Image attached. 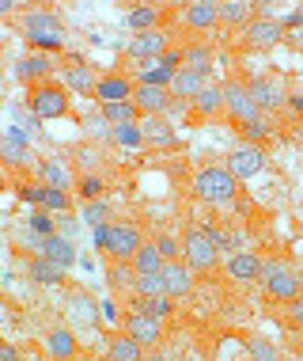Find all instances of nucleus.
<instances>
[{
  "label": "nucleus",
  "instance_id": "obj_1",
  "mask_svg": "<svg viewBox=\"0 0 303 361\" xmlns=\"http://www.w3.org/2000/svg\"><path fill=\"white\" fill-rule=\"evenodd\" d=\"M19 31L34 50H61L65 46V19L50 12V8H31L19 19Z\"/></svg>",
  "mask_w": 303,
  "mask_h": 361
},
{
  "label": "nucleus",
  "instance_id": "obj_2",
  "mask_svg": "<svg viewBox=\"0 0 303 361\" xmlns=\"http://www.w3.org/2000/svg\"><path fill=\"white\" fill-rule=\"evenodd\" d=\"M144 243V232L136 224H103L95 228V251H103L110 262H133L136 247Z\"/></svg>",
  "mask_w": 303,
  "mask_h": 361
},
{
  "label": "nucleus",
  "instance_id": "obj_3",
  "mask_svg": "<svg viewBox=\"0 0 303 361\" xmlns=\"http://www.w3.org/2000/svg\"><path fill=\"white\" fill-rule=\"evenodd\" d=\"M262 289H266L269 300H281V305H288V300L303 297V278L299 270L292 267L285 259H273V262H262Z\"/></svg>",
  "mask_w": 303,
  "mask_h": 361
},
{
  "label": "nucleus",
  "instance_id": "obj_4",
  "mask_svg": "<svg viewBox=\"0 0 303 361\" xmlns=\"http://www.w3.org/2000/svg\"><path fill=\"white\" fill-rule=\"evenodd\" d=\"M193 190H198V198L205 202V206H228V202L236 198V190H239V179L228 168H220V164H209V168L198 171Z\"/></svg>",
  "mask_w": 303,
  "mask_h": 361
},
{
  "label": "nucleus",
  "instance_id": "obj_5",
  "mask_svg": "<svg viewBox=\"0 0 303 361\" xmlns=\"http://www.w3.org/2000/svg\"><path fill=\"white\" fill-rule=\"evenodd\" d=\"M182 255H186V262H190L193 274H209V270H217V262H220V243L205 228H190L186 240H182Z\"/></svg>",
  "mask_w": 303,
  "mask_h": 361
},
{
  "label": "nucleus",
  "instance_id": "obj_6",
  "mask_svg": "<svg viewBox=\"0 0 303 361\" xmlns=\"http://www.w3.org/2000/svg\"><path fill=\"white\" fill-rule=\"evenodd\" d=\"M68 87L65 84H53V80H42L31 87V114L34 118H65L68 114Z\"/></svg>",
  "mask_w": 303,
  "mask_h": 361
},
{
  "label": "nucleus",
  "instance_id": "obj_7",
  "mask_svg": "<svg viewBox=\"0 0 303 361\" xmlns=\"http://www.w3.org/2000/svg\"><path fill=\"white\" fill-rule=\"evenodd\" d=\"M224 111H228V118L236 122V126L262 118V111H258V103H254V95H250L247 80H239V76L224 84Z\"/></svg>",
  "mask_w": 303,
  "mask_h": 361
},
{
  "label": "nucleus",
  "instance_id": "obj_8",
  "mask_svg": "<svg viewBox=\"0 0 303 361\" xmlns=\"http://www.w3.org/2000/svg\"><path fill=\"white\" fill-rule=\"evenodd\" d=\"M285 42V27L273 16H254L247 27H243V46L247 50H273V46Z\"/></svg>",
  "mask_w": 303,
  "mask_h": 361
},
{
  "label": "nucleus",
  "instance_id": "obj_9",
  "mask_svg": "<svg viewBox=\"0 0 303 361\" xmlns=\"http://www.w3.org/2000/svg\"><path fill=\"white\" fill-rule=\"evenodd\" d=\"M171 50V38H167V31H141V35H133V42L125 46V54H129V61H136V65H148V61H160L163 54Z\"/></svg>",
  "mask_w": 303,
  "mask_h": 361
},
{
  "label": "nucleus",
  "instance_id": "obj_10",
  "mask_svg": "<svg viewBox=\"0 0 303 361\" xmlns=\"http://www.w3.org/2000/svg\"><path fill=\"white\" fill-rule=\"evenodd\" d=\"M224 168L236 175V179H254V175L266 168V149L243 141V145H236V149L228 152V164H224Z\"/></svg>",
  "mask_w": 303,
  "mask_h": 361
},
{
  "label": "nucleus",
  "instance_id": "obj_11",
  "mask_svg": "<svg viewBox=\"0 0 303 361\" xmlns=\"http://www.w3.org/2000/svg\"><path fill=\"white\" fill-rule=\"evenodd\" d=\"M247 87H250V95H254V103H258L262 114H277L281 106L288 103V92L277 76H254V80H247Z\"/></svg>",
  "mask_w": 303,
  "mask_h": 361
},
{
  "label": "nucleus",
  "instance_id": "obj_12",
  "mask_svg": "<svg viewBox=\"0 0 303 361\" xmlns=\"http://www.w3.org/2000/svg\"><path fill=\"white\" fill-rule=\"evenodd\" d=\"M160 278H163V293H167L171 300L190 297V293H193V281H198V274L190 270V262H186V259H171V262H163Z\"/></svg>",
  "mask_w": 303,
  "mask_h": 361
},
{
  "label": "nucleus",
  "instance_id": "obj_13",
  "mask_svg": "<svg viewBox=\"0 0 303 361\" xmlns=\"http://www.w3.org/2000/svg\"><path fill=\"white\" fill-rule=\"evenodd\" d=\"M125 335L133 338V343H141L144 350H155L163 343V319H155V316H144V312H129L125 316Z\"/></svg>",
  "mask_w": 303,
  "mask_h": 361
},
{
  "label": "nucleus",
  "instance_id": "obj_14",
  "mask_svg": "<svg viewBox=\"0 0 303 361\" xmlns=\"http://www.w3.org/2000/svg\"><path fill=\"white\" fill-rule=\"evenodd\" d=\"M65 61H68V65L61 69V84L68 87V92L87 95V99H91V95H95V84H99V76H91V65H87L84 57H76V54H68Z\"/></svg>",
  "mask_w": 303,
  "mask_h": 361
},
{
  "label": "nucleus",
  "instance_id": "obj_15",
  "mask_svg": "<svg viewBox=\"0 0 303 361\" xmlns=\"http://www.w3.org/2000/svg\"><path fill=\"white\" fill-rule=\"evenodd\" d=\"M141 137L144 145H152V149H174L179 145V133H174V126L163 118V114H141Z\"/></svg>",
  "mask_w": 303,
  "mask_h": 361
},
{
  "label": "nucleus",
  "instance_id": "obj_16",
  "mask_svg": "<svg viewBox=\"0 0 303 361\" xmlns=\"http://www.w3.org/2000/svg\"><path fill=\"white\" fill-rule=\"evenodd\" d=\"M133 103H136V111H141V114H167L171 106H174V95H171V87L136 84V92H133Z\"/></svg>",
  "mask_w": 303,
  "mask_h": 361
},
{
  "label": "nucleus",
  "instance_id": "obj_17",
  "mask_svg": "<svg viewBox=\"0 0 303 361\" xmlns=\"http://www.w3.org/2000/svg\"><path fill=\"white\" fill-rule=\"evenodd\" d=\"M133 92H136V84L122 73L99 76V84H95V99L99 103H125V99H133Z\"/></svg>",
  "mask_w": 303,
  "mask_h": 361
},
{
  "label": "nucleus",
  "instance_id": "obj_18",
  "mask_svg": "<svg viewBox=\"0 0 303 361\" xmlns=\"http://www.w3.org/2000/svg\"><path fill=\"white\" fill-rule=\"evenodd\" d=\"M217 23H220V0H193V4L186 8V27H190V31L205 35Z\"/></svg>",
  "mask_w": 303,
  "mask_h": 361
},
{
  "label": "nucleus",
  "instance_id": "obj_19",
  "mask_svg": "<svg viewBox=\"0 0 303 361\" xmlns=\"http://www.w3.org/2000/svg\"><path fill=\"white\" fill-rule=\"evenodd\" d=\"M46 354L53 361H76L80 343H76V335L68 327H53V331H46Z\"/></svg>",
  "mask_w": 303,
  "mask_h": 361
},
{
  "label": "nucleus",
  "instance_id": "obj_20",
  "mask_svg": "<svg viewBox=\"0 0 303 361\" xmlns=\"http://www.w3.org/2000/svg\"><path fill=\"white\" fill-rule=\"evenodd\" d=\"M228 278L239 281V286H250V281L262 278V259L254 255V251H236L228 262Z\"/></svg>",
  "mask_w": 303,
  "mask_h": 361
},
{
  "label": "nucleus",
  "instance_id": "obj_21",
  "mask_svg": "<svg viewBox=\"0 0 303 361\" xmlns=\"http://www.w3.org/2000/svg\"><path fill=\"white\" fill-rule=\"evenodd\" d=\"M205 84H209L205 76H198L193 69H186V65H182V69H174V76H171V95H174V99H182V103H193Z\"/></svg>",
  "mask_w": 303,
  "mask_h": 361
},
{
  "label": "nucleus",
  "instance_id": "obj_22",
  "mask_svg": "<svg viewBox=\"0 0 303 361\" xmlns=\"http://www.w3.org/2000/svg\"><path fill=\"white\" fill-rule=\"evenodd\" d=\"M193 111L201 114V118H220V114H228L224 111V84L217 80H209L198 92V99H193Z\"/></svg>",
  "mask_w": 303,
  "mask_h": 361
},
{
  "label": "nucleus",
  "instance_id": "obj_23",
  "mask_svg": "<svg viewBox=\"0 0 303 361\" xmlns=\"http://www.w3.org/2000/svg\"><path fill=\"white\" fill-rule=\"evenodd\" d=\"M38 179H42V187H57V190H72L76 187L68 164H61V160H46L42 168H38Z\"/></svg>",
  "mask_w": 303,
  "mask_h": 361
},
{
  "label": "nucleus",
  "instance_id": "obj_24",
  "mask_svg": "<svg viewBox=\"0 0 303 361\" xmlns=\"http://www.w3.org/2000/svg\"><path fill=\"white\" fill-rule=\"evenodd\" d=\"M186 50V69H193L198 76H205V80H212V61H217V57H212V46H205V42H198V46H182Z\"/></svg>",
  "mask_w": 303,
  "mask_h": 361
},
{
  "label": "nucleus",
  "instance_id": "obj_25",
  "mask_svg": "<svg viewBox=\"0 0 303 361\" xmlns=\"http://www.w3.org/2000/svg\"><path fill=\"white\" fill-rule=\"evenodd\" d=\"M254 19V4L250 0H220V23H228V27H247Z\"/></svg>",
  "mask_w": 303,
  "mask_h": 361
},
{
  "label": "nucleus",
  "instance_id": "obj_26",
  "mask_svg": "<svg viewBox=\"0 0 303 361\" xmlns=\"http://www.w3.org/2000/svg\"><path fill=\"white\" fill-rule=\"evenodd\" d=\"M106 361H144V346L133 343V338L122 331V335H114L110 346H106Z\"/></svg>",
  "mask_w": 303,
  "mask_h": 361
},
{
  "label": "nucleus",
  "instance_id": "obj_27",
  "mask_svg": "<svg viewBox=\"0 0 303 361\" xmlns=\"http://www.w3.org/2000/svg\"><path fill=\"white\" fill-rule=\"evenodd\" d=\"M42 255L61 262V267L68 270L76 262V247H72V240H65V236H42Z\"/></svg>",
  "mask_w": 303,
  "mask_h": 361
},
{
  "label": "nucleus",
  "instance_id": "obj_28",
  "mask_svg": "<svg viewBox=\"0 0 303 361\" xmlns=\"http://www.w3.org/2000/svg\"><path fill=\"white\" fill-rule=\"evenodd\" d=\"M50 73H53V61L46 54H31V57H23V61L15 65L19 80H46Z\"/></svg>",
  "mask_w": 303,
  "mask_h": 361
},
{
  "label": "nucleus",
  "instance_id": "obj_29",
  "mask_svg": "<svg viewBox=\"0 0 303 361\" xmlns=\"http://www.w3.org/2000/svg\"><path fill=\"white\" fill-rule=\"evenodd\" d=\"M133 270H136V274H160V270H163V255H160V247H155V240L152 243L144 240L141 247H136Z\"/></svg>",
  "mask_w": 303,
  "mask_h": 361
},
{
  "label": "nucleus",
  "instance_id": "obj_30",
  "mask_svg": "<svg viewBox=\"0 0 303 361\" xmlns=\"http://www.w3.org/2000/svg\"><path fill=\"white\" fill-rule=\"evenodd\" d=\"M133 312H144V316H155V319H167L174 312V300L167 293H155V297H133Z\"/></svg>",
  "mask_w": 303,
  "mask_h": 361
},
{
  "label": "nucleus",
  "instance_id": "obj_31",
  "mask_svg": "<svg viewBox=\"0 0 303 361\" xmlns=\"http://www.w3.org/2000/svg\"><path fill=\"white\" fill-rule=\"evenodd\" d=\"M31 278L42 281V286H61V281H65V267H61V262H53V259H46V255H38V259H31Z\"/></svg>",
  "mask_w": 303,
  "mask_h": 361
},
{
  "label": "nucleus",
  "instance_id": "obj_32",
  "mask_svg": "<svg viewBox=\"0 0 303 361\" xmlns=\"http://www.w3.org/2000/svg\"><path fill=\"white\" fill-rule=\"evenodd\" d=\"M103 118L110 126H125V122H141V111H136L133 99L125 103H103Z\"/></svg>",
  "mask_w": 303,
  "mask_h": 361
},
{
  "label": "nucleus",
  "instance_id": "obj_33",
  "mask_svg": "<svg viewBox=\"0 0 303 361\" xmlns=\"http://www.w3.org/2000/svg\"><path fill=\"white\" fill-rule=\"evenodd\" d=\"M125 23H129L136 35H141V31H155V27H160V8H155V4H141V8H133V12L125 16Z\"/></svg>",
  "mask_w": 303,
  "mask_h": 361
},
{
  "label": "nucleus",
  "instance_id": "obj_34",
  "mask_svg": "<svg viewBox=\"0 0 303 361\" xmlns=\"http://www.w3.org/2000/svg\"><path fill=\"white\" fill-rule=\"evenodd\" d=\"M0 156L8 164H23L27 160V141L23 133H0Z\"/></svg>",
  "mask_w": 303,
  "mask_h": 361
},
{
  "label": "nucleus",
  "instance_id": "obj_35",
  "mask_svg": "<svg viewBox=\"0 0 303 361\" xmlns=\"http://www.w3.org/2000/svg\"><path fill=\"white\" fill-rule=\"evenodd\" d=\"M247 354H250V361H285V357H281V350L273 346L266 335H250L247 338Z\"/></svg>",
  "mask_w": 303,
  "mask_h": 361
},
{
  "label": "nucleus",
  "instance_id": "obj_36",
  "mask_svg": "<svg viewBox=\"0 0 303 361\" xmlns=\"http://www.w3.org/2000/svg\"><path fill=\"white\" fill-rule=\"evenodd\" d=\"M106 281H110V289L114 293H125V289H133V281H136V270H133V262H110V270H106Z\"/></svg>",
  "mask_w": 303,
  "mask_h": 361
},
{
  "label": "nucleus",
  "instance_id": "obj_37",
  "mask_svg": "<svg viewBox=\"0 0 303 361\" xmlns=\"http://www.w3.org/2000/svg\"><path fill=\"white\" fill-rule=\"evenodd\" d=\"M236 130L243 133V141H250V145H262L266 137H273V122H266V118L243 122V126H236Z\"/></svg>",
  "mask_w": 303,
  "mask_h": 361
},
{
  "label": "nucleus",
  "instance_id": "obj_38",
  "mask_svg": "<svg viewBox=\"0 0 303 361\" xmlns=\"http://www.w3.org/2000/svg\"><path fill=\"white\" fill-rule=\"evenodd\" d=\"M42 206L50 213H68V209H72V194L57 190V187H42Z\"/></svg>",
  "mask_w": 303,
  "mask_h": 361
},
{
  "label": "nucleus",
  "instance_id": "obj_39",
  "mask_svg": "<svg viewBox=\"0 0 303 361\" xmlns=\"http://www.w3.org/2000/svg\"><path fill=\"white\" fill-rule=\"evenodd\" d=\"M110 137L118 141V145H129V149H136V145H144V137H141V126H136V122L110 126Z\"/></svg>",
  "mask_w": 303,
  "mask_h": 361
},
{
  "label": "nucleus",
  "instance_id": "obj_40",
  "mask_svg": "<svg viewBox=\"0 0 303 361\" xmlns=\"http://www.w3.org/2000/svg\"><path fill=\"white\" fill-rule=\"evenodd\" d=\"M171 69H163L160 61H152V65H144L141 69V84H155V87H171Z\"/></svg>",
  "mask_w": 303,
  "mask_h": 361
},
{
  "label": "nucleus",
  "instance_id": "obj_41",
  "mask_svg": "<svg viewBox=\"0 0 303 361\" xmlns=\"http://www.w3.org/2000/svg\"><path fill=\"white\" fill-rule=\"evenodd\" d=\"M76 190H80L84 202H95V198L106 194V183L99 179V175H84V179H76Z\"/></svg>",
  "mask_w": 303,
  "mask_h": 361
},
{
  "label": "nucleus",
  "instance_id": "obj_42",
  "mask_svg": "<svg viewBox=\"0 0 303 361\" xmlns=\"http://www.w3.org/2000/svg\"><path fill=\"white\" fill-rule=\"evenodd\" d=\"M84 221L91 224V228H103V224H110V206H106L103 198L87 202V209H84Z\"/></svg>",
  "mask_w": 303,
  "mask_h": 361
},
{
  "label": "nucleus",
  "instance_id": "obj_43",
  "mask_svg": "<svg viewBox=\"0 0 303 361\" xmlns=\"http://www.w3.org/2000/svg\"><path fill=\"white\" fill-rule=\"evenodd\" d=\"M72 316L80 319L84 327H95V319H99V316H95V300H87V297L76 293V297H72Z\"/></svg>",
  "mask_w": 303,
  "mask_h": 361
},
{
  "label": "nucleus",
  "instance_id": "obj_44",
  "mask_svg": "<svg viewBox=\"0 0 303 361\" xmlns=\"http://www.w3.org/2000/svg\"><path fill=\"white\" fill-rule=\"evenodd\" d=\"M133 293L136 297H155V293H163V278L160 274H136Z\"/></svg>",
  "mask_w": 303,
  "mask_h": 361
},
{
  "label": "nucleus",
  "instance_id": "obj_45",
  "mask_svg": "<svg viewBox=\"0 0 303 361\" xmlns=\"http://www.w3.org/2000/svg\"><path fill=\"white\" fill-rule=\"evenodd\" d=\"M155 247H160L163 262H171V259H182V240H174V236H155Z\"/></svg>",
  "mask_w": 303,
  "mask_h": 361
},
{
  "label": "nucleus",
  "instance_id": "obj_46",
  "mask_svg": "<svg viewBox=\"0 0 303 361\" xmlns=\"http://www.w3.org/2000/svg\"><path fill=\"white\" fill-rule=\"evenodd\" d=\"M31 228L38 232V236H53V221H50V213H31Z\"/></svg>",
  "mask_w": 303,
  "mask_h": 361
},
{
  "label": "nucleus",
  "instance_id": "obj_47",
  "mask_svg": "<svg viewBox=\"0 0 303 361\" xmlns=\"http://www.w3.org/2000/svg\"><path fill=\"white\" fill-rule=\"evenodd\" d=\"M288 324L296 327V331H303V297L288 300Z\"/></svg>",
  "mask_w": 303,
  "mask_h": 361
},
{
  "label": "nucleus",
  "instance_id": "obj_48",
  "mask_svg": "<svg viewBox=\"0 0 303 361\" xmlns=\"http://www.w3.org/2000/svg\"><path fill=\"white\" fill-rule=\"evenodd\" d=\"M281 27H285V35H288V31H299V27H303V12L285 16V19H281Z\"/></svg>",
  "mask_w": 303,
  "mask_h": 361
},
{
  "label": "nucleus",
  "instance_id": "obj_49",
  "mask_svg": "<svg viewBox=\"0 0 303 361\" xmlns=\"http://www.w3.org/2000/svg\"><path fill=\"white\" fill-rule=\"evenodd\" d=\"M285 42L292 46V50H303V27H299V31H288V35H285Z\"/></svg>",
  "mask_w": 303,
  "mask_h": 361
},
{
  "label": "nucleus",
  "instance_id": "obj_50",
  "mask_svg": "<svg viewBox=\"0 0 303 361\" xmlns=\"http://www.w3.org/2000/svg\"><path fill=\"white\" fill-rule=\"evenodd\" d=\"M0 361H19V354L8 343H0Z\"/></svg>",
  "mask_w": 303,
  "mask_h": 361
},
{
  "label": "nucleus",
  "instance_id": "obj_51",
  "mask_svg": "<svg viewBox=\"0 0 303 361\" xmlns=\"http://www.w3.org/2000/svg\"><path fill=\"white\" fill-rule=\"evenodd\" d=\"M285 106H292L296 114H303V95H292V92H288V103H285Z\"/></svg>",
  "mask_w": 303,
  "mask_h": 361
},
{
  "label": "nucleus",
  "instance_id": "obj_52",
  "mask_svg": "<svg viewBox=\"0 0 303 361\" xmlns=\"http://www.w3.org/2000/svg\"><path fill=\"white\" fill-rule=\"evenodd\" d=\"M15 12V0H0V19H8Z\"/></svg>",
  "mask_w": 303,
  "mask_h": 361
},
{
  "label": "nucleus",
  "instance_id": "obj_53",
  "mask_svg": "<svg viewBox=\"0 0 303 361\" xmlns=\"http://www.w3.org/2000/svg\"><path fill=\"white\" fill-rule=\"evenodd\" d=\"M254 8H269V4H277V0H250Z\"/></svg>",
  "mask_w": 303,
  "mask_h": 361
},
{
  "label": "nucleus",
  "instance_id": "obj_54",
  "mask_svg": "<svg viewBox=\"0 0 303 361\" xmlns=\"http://www.w3.org/2000/svg\"><path fill=\"white\" fill-rule=\"evenodd\" d=\"M148 4H155V8H160V4H167V0H148Z\"/></svg>",
  "mask_w": 303,
  "mask_h": 361
},
{
  "label": "nucleus",
  "instance_id": "obj_55",
  "mask_svg": "<svg viewBox=\"0 0 303 361\" xmlns=\"http://www.w3.org/2000/svg\"><path fill=\"white\" fill-rule=\"evenodd\" d=\"M285 361H303V357H285Z\"/></svg>",
  "mask_w": 303,
  "mask_h": 361
}]
</instances>
